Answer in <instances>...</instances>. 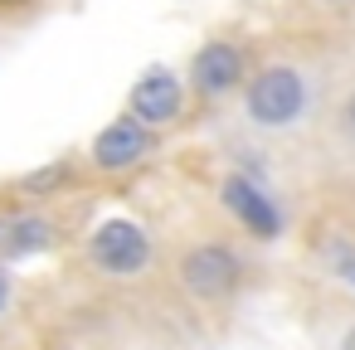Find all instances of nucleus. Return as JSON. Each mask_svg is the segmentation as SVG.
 <instances>
[{
  "label": "nucleus",
  "mask_w": 355,
  "mask_h": 350,
  "mask_svg": "<svg viewBox=\"0 0 355 350\" xmlns=\"http://www.w3.org/2000/svg\"><path fill=\"white\" fill-rule=\"evenodd\" d=\"M336 132H340V141H350L355 146V88L340 98V107H336Z\"/></svg>",
  "instance_id": "10"
},
{
  "label": "nucleus",
  "mask_w": 355,
  "mask_h": 350,
  "mask_svg": "<svg viewBox=\"0 0 355 350\" xmlns=\"http://www.w3.org/2000/svg\"><path fill=\"white\" fill-rule=\"evenodd\" d=\"M69 180H73V166H69V161H49V166L30 170V175L20 180V190H25V195H54V190H64Z\"/></svg>",
  "instance_id": "9"
},
{
  "label": "nucleus",
  "mask_w": 355,
  "mask_h": 350,
  "mask_svg": "<svg viewBox=\"0 0 355 350\" xmlns=\"http://www.w3.org/2000/svg\"><path fill=\"white\" fill-rule=\"evenodd\" d=\"M336 350H355V321L340 331V345H336Z\"/></svg>",
  "instance_id": "12"
},
{
  "label": "nucleus",
  "mask_w": 355,
  "mask_h": 350,
  "mask_svg": "<svg viewBox=\"0 0 355 350\" xmlns=\"http://www.w3.org/2000/svg\"><path fill=\"white\" fill-rule=\"evenodd\" d=\"M316 103H321L316 78L302 64H263L243 83V122L268 137L302 132L316 117Z\"/></svg>",
  "instance_id": "1"
},
{
  "label": "nucleus",
  "mask_w": 355,
  "mask_h": 350,
  "mask_svg": "<svg viewBox=\"0 0 355 350\" xmlns=\"http://www.w3.org/2000/svg\"><path fill=\"white\" fill-rule=\"evenodd\" d=\"M127 112H132L141 127H151V132L175 127V122H180V112H185V83H180V73H175V69H166V64L141 69V78L132 83Z\"/></svg>",
  "instance_id": "7"
},
{
  "label": "nucleus",
  "mask_w": 355,
  "mask_h": 350,
  "mask_svg": "<svg viewBox=\"0 0 355 350\" xmlns=\"http://www.w3.org/2000/svg\"><path fill=\"white\" fill-rule=\"evenodd\" d=\"M175 282H180V292H185L190 301L219 306V301H229V297L239 292L243 263H239V253H234L229 243L205 238V243H190V248L175 258Z\"/></svg>",
  "instance_id": "2"
},
{
  "label": "nucleus",
  "mask_w": 355,
  "mask_h": 350,
  "mask_svg": "<svg viewBox=\"0 0 355 350\" xmlns=\"http://www.w3.org/2000/svg\"><path fill=\"white\" fill-rule=\"evenodd\" d=\"M326 6H345V0H326Z\"/></svg>",
  "instance_id": "13"
},
{
  "label": "nucleus",
  "mask_w": 355,
  "mask_h": 350,
  "mask_svg": "<svg viewBox=\"0 0 355 350\" xmlns=\"http://www.w3.org/2000/svg\"><path fill=\"white\" fill-rule=\"evenodd\" d=\"M219 204H224V214H229L248 238H258V243L282 238V209H277V200H272V190H268L263 180H253V175H243V170H229V175L219 180Z\"/></svg>",
  "instance_id": "4"
},
{
  "label": "nucleus",
  "mask_w": 355,
  "mask_h": 350,
  "mask_svg": "<svg viewBox=\"0 0 355 350\" xmlns=\"http://www.w3.org/2000/svg\"><path fill=\"white\" fill-rule=\"evenodd\" d=\"M248 83V54L234 40H205L190 59V88L205 103H224Z\"/></svg>",
  "instance_id": "6"
},
{
  "label": "nucleus",
  "mask_w": 355,
  "mask_h": 350,
  "mask_svg": "<svg viewBox=\"0 0 355 350\" xmlns=\"http://www.w3.org/2000/svg\"><path fill=\"white\" fill-rule=\"evenodd\" d=\"M54 238H59L54 219H44V214H10V219H0V263H20V258L49 253Z\"/></svg>",
  "instance_id": "8"
},
{
  "label": "nucleus",
  "mask_w": 355,
  "mask_h": 350,
  "mask_svg": "<svg viewBox=\"0 0 355 350\" xmlns=\"http://www.w3.org/2000/svg\"><path fill=\"white\" fill-rule=\"evenodd\" d=\"M151 146H156V132L141 127L132 112H122V117H112V122L88 141V166H93L98 175H127V170H137V166L151 156Z\"/></svg>",
  "instance_id": "5"
},
{
  "label": "nucleus",
  "mask_w": 355,
  "mask_h": 350,
  "mask_svg": "<svg viewBox=\"0 0 355 350\" xmlns=\"http://www.w3.org/2000/svg\"><path fill=\"white\" fill-rule=\"evenodd\" d=\"M88 263L103 277H141L151 268V234L137 219L112 214L88 234Z\"/></svg>",
  "instance_id": "3"
},
{
  "label": "nucleus",
  "mask_w": 355,
  "mask_h": 350,
  "mask_svg": "<svg viewBox=\"0 0 355 350\" xmlns=\"http://www.w3.org/2000/svg\"><path fill=\"white\" fill-rule=\"evenodd\" d=\"M6 306H10V277H6V263H0V316H6Z\"/></svg>",
  "instance_id": "11"
}]
</instances>
